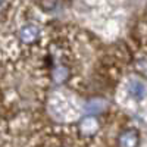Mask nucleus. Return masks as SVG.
Returning a JSON list of instances; mask_svg holds the SVG:
<instances>
[{
  "label": "nucleus",
  "instance_id": "f257e3e1",
  "mask_svg": "<svg viewBox=\"0 0 147 147\" xmlns=\"http://www.w3.org/2000/svg\"><path fill=\"white\" fill-rule=\"evenodd\" d=\"M35 147H81V141L77 137L56 132V134H50V136L44 137Z\"/></svg>",
  "mask_w": 147,
  "mask_h": 147
},
{
  "label": "nucleus",
  "instance_id": "20e7f679",
  "mask_svg": "<svg viewBox=\"0 0 147 147\" xmlns=\"http://www.w3.org/2000/svg\"><path fill=\"white\" fill-rule=\"evenodd\" d=\"M140 143V134L137 129L128 128L119 134L118 147H138Z\"/></svg>",
  "mask_w": 147,
  "mask_h": 147
},
{
  "label": "nucleus",
  "instance_id": "0eeeda50",
  "mask_svg": "<svg viewBox=\"0 0 147 147\" xmlns=\"http://www.w3.org/2000/svg\"><path fill=\"white\" fill-rule=\"evenodd\" d=\"M137 69L138 72L141 74V75L147 77V59H141L140 62L137 63Z\"/></svg>",
  "mask_w": 147,
  "mask_h": 147
},
{
  "label": "nucleus",
  "instance_id": "423d86ee",
  "mask_svg": "<svg viewBox=\"0 0 147 147\" xmlns=\"http://www.w3.org/2000/svg\"><path fill=\"white\" fill-rule=\"evenodd\" d=\"M105 109V103L100 102V100H94V102H90L88 106H87V112L88 113H99Z\"/></svg>",
  "mask_w": 147,
  "mask_h": 147
},
{
  "label": "nucleus",
  "instance_id": "39448f33",
  "mask_svg": "<svg viewBox=\"0 0 147 147\" xmlns=\"http://www.w3.org/2000/svg\"><path fill=\"white\" fill-rule=\"evenodd\" d=\"M128 93H129V96L132 97V99L141 100V99H144V96L147 93V87H146V84L140 80H131L128 82Z\"/></svg>",
  "mask_w": 147,
  "mask_h": 147
},
{
  "label": "nucleus",
  "instance_id": "7ed1b4c3",
  "mask_svg": "<svg viewBox=\"0 0 147 147\" xmlns=\"http://www.w3.org/2000/svg\"><path fill=\"white\" fill-rule=\"evenodd\" d=\"M100 125H99V122H97L96 118L93 116H85L81 119L80 122V127H78V131H80V136L82 138H91L94 137L97 131H99Z\"/></svg>",
  "mask_w": 147,
  "mask_h": 147
},
{
  "label": "nucleus",
  "instance_id": "f03ea898",
  "mask_svg": "<svg viewBox=\"0 0 147 147\" xmlns=\"http://www.w3.org/2000/svg\"><path fill=\"white\" fill-rule=\"evenodd\" d=\"M40 28L35 25V24H25L22 25L19 32H18V37H19V41L27 44V46H31L34 43L38 41L40 38Z\"/></svg>",
  "mask_w": 147,
  "mask_h": 147
}]
</instances>
